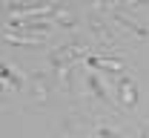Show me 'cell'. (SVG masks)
<instances>
[{
	"mask_svg": "<svg viewBox=\"0 0 149 138\" xmlns=\"http://www.w3.org/2000/svg\"><path fill=\"white\" fill-rule=\"evenodd\" d=\"M118 95H120V104H123V106H135V101H138V89H135L132 78H126V75L118 78Z\"/></svg>",
	"mask_w": 149,
	"mask_h": 138,
	"instance_id": "obj_1",
	"label": "cell"
},
{
	"mask_svg": "<svg viewBox=\"0 0 149 138\" xmlns=\"http://www.w3.org/2000/svg\"><path fill=\"white\" fill-rule=\"evenodd\" d=\"M9 12L12 15H29V18H35V15H55V6L52 3H37V6H20V3H15Z\"/></svg>",
	"mask_w": 149,
	"mask_h": 138,
	"instance_id": "obj_2",
	"label": "cell"
},
{
	"mask_svg": "<svg viewBox=\"0 0 149 138\" xmlns=\"http://www.w3.org/2000/svg\"><path fill=\"white\" fill-rule=\"evenodd\" d=\"M86 66H92V69H112V72H123V60H115V58H95V55H89V58H86Z\"/></svg>",
	"mask_w": 149,
	"mask_h": 138,
	"instance_id": "obj_3",
	"label": "cell"
},
{
	"mask_svg": "<svg viewBox=\"0 0 149 138\" xmlns=\"http://www.w3.org/2000/svg\"><path fill=\"white\" fill-rule=\"evenodd\" d=\"M3 38L9 40V43H29V46H40L43 43V35H15V32H3Z\"/></svg>",
	"mask_w": 149,
	"mask_h": 138,
	"instance_id": "obj_4",
	"label": "cell"
},
{
	"mask_svg": "<svg viewBox=\"0 0 149 138\" xmlns=\"http://www.w3.org/2000/svg\"><path fill=\"white\" fill-rule=\"evenodd\" d=\"M3 86L9 89V92H17L20 86V78H17V72H15V66H9V63H3Z\"/></svg>",
	"mask_w": 149,
	"mask_h": 138,
	"instance_id": "obj_5",
	"label": "cell"
},
{
	"mask_svg": "<svg viewBox=\"0 0 149 138\" xmlns=\"http://www.w3.org/2000/svg\"><path fill=\"white\" fill-rule=\"evenodd\" d=\"M32 86H35V98L37 101H46L49 98V83H46V78L37 72V75H32Z\"/></svg>",
	"mask_w": 149,
	"mask_h": 138,
	"instance_id": "obj_6",
	"label": "cell"
},
{
	"mask_svg": "<svg viewBox=\"0 0 149 138\" xmlns=\"http://www.w3.org/2000/svg\"><path fill=\"white\" fill-rule=\"evenodd\" d=\"M115 18L120 20L123 26H129V29H132V32H135V35H141V38H149V29H143V26H141V23H135V20H129V18H126V15H120V12H118Z\"/></svg>",
	"mask_w": 149,
	"mask_h": 138,
	"instance_id": "obj_7",
	"label": "cell"
},
{
	"mask_svg": "<svg viewBox=\"0 0 149 138\" xmlns=\"http://www.w3.org/2000/svg\"><path fill=\"white\" fill-rule=\"evenodd\" d=\"M86 83H89V89H92L95 95H97V98L100 101H106V89H103V83H100V81H97V75H89V78H86Z\"/></svg>",
	"mask_w": 149,
	"mask_h": 138,
	"instance_id": "obj_8",
	"label": "cell"
},
{
	"mask_svg": "<svg viewBox=\"0 0 149 138\" xmlns=\"http://www.w3.org/2000/svg\"><path fill=\"white\" fill-rule=\"evenodd\" d=\"M55 20L60 26H72V18H69V12H66L63 6H55Z\"/></svg>",
	"mask_w": 149,
	"mask_h": 138,
	"instance_id": "obj_9",
	"label": "cell"
},
{
	"mask_svg": "<svg viewBox=\"0 0 149 138\" xmlns=\"http://www.w3.org/2000/svg\"><path fill=\"white\" fill-rule=\"evenodd\" d=\"M97 138H120L118 132H112V130H106V127H97V132H95Z\"/></svg>",
	"mask_w": 149,
	"mask_h": 138,
	"instance_id": "obj_10",
	"label": "cell"
},
{
	"mask_svg": "<svg viewBox=\"0 0 149 138\" xmlns=\"http://www.w3.org/2000/svg\"><path fill=\"white\" fill-rule=\"evenodd\" d=\"M57 138H69V130H63V132H60V135H57Z\"/></svg>",
	"mask_w": 149,
	"mask_h": 138,
	"instance_id": "obj_11",
	"label": "cell"
},
{
	"mask_svg": "<svg viewBox=\"0 0 149 138\" xmlns=\"http://www.w3.org/2000/svg\"><path fill=\"white\" fill-rule=\"evenodd\" d=\"M143 138H149V130H146V135H143Z\"/></svg>",
	"mask_w": 149,
	"mask_h": 138,
	"instance_id": "obj_12",
	"label": "cell"
}]
</instances>
